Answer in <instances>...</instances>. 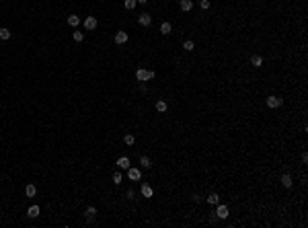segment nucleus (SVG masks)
<instances>
[{
    "label": "nucleus",
    "instance_id": "13",
    "mask_svg": "<svg viewBox=\"0 0 308 228\" xmlns=\"http://www.w3.org/2000/svg\"><path fill=\"white\" fill-rule=\"evenodd\" d=\"M279 181H281V185H284V187H292V177H290L288 173L281 175V179H279Z\"/></svg>",
    "mask_w": 308,
    "mask_h": 228
},
{
    "label": "nucleus",
    "instance_id": "18",
    "mask_svg": "<svg viewBox=\"0 0 308 228\" xmlns=\"http://www.w3.org/2000/svg\"><path fill=\"white\" fill-rule=\"evenodd\" d=\"M84 214H86V218H95V216H97V208H95V206H88Z\"/></svg>",
    "mask_w": 308,
    "mask_h": 228
},
{
    "label": "nucleus",
    "instance_id": "11",
    "mask_svg": "<svg viewBox=\"0 0 308 228\" xmlns=\"http://www.w3.org/2000/svg\"><path fill=\"white\" fill-rule=\"evenodd\" d=\"M140 191H142V195H144V197H152V187H150L148 183H144L142 187H140Z\"/></svg>",
    "mask_w": 308,
    "mask_h": 228
},
{
    "label": "nucleus",
    "instance_id": "17",
    "mask_svg": "<svg viewBox=\"0 0 308 228\" xmlns=\"http://www.w3.org/2000/svg\"><path fill=\"white\" fill-rule=\"evenodd\" d=\"M171 29H173V27H171V23H166V21L160 25V33H162V35H169V33H171Z\"/></svg>",
    "mask_w": 308,
    "mask_h": 228
},
{
    "label": "nucleus",
    "instance_id": "26",
    "mask_svg": "<svg viewBox=\"0 0 308 228\" xmlns=\"http://www.w3.org/2000/svg\"><path fill=\"white\" fill-rule=\"evenodd\" d=\"M113 181H115V185L121 183V173H113Z\"/></svg>",
    "mask_w": 308,
    "mask_h": 228
},
{
    "label": "nucleus",
    "instance_id": "24",
    "mask_svg": "<svg viewBox=\"0 0 308 228\" xmlns=\"http://www.w3.org/2000/svg\"><path fill=\"white\" fill-rule=\"evenodd\" d=\"M193 47H195V43H193V41H185V43H183V50H185V51H191Z\"/></svg>",
    "mask_w": 308,
    "mask_h": 228
},
{
    "label": "nucleus",
    "instance_id": "20",
    "mask_svg": "<svg viewBox=\"0 0 308 228\" xmlns=\"http://www.w3.org/2000/svg\"><path fill=\"white\" fill-rule=\"evenodd\" d=\"M156 111H158V113H164V111H166V101H158V103H156Z\"/></svg>",
    "mask_w": 308,
    "mask_h": 228
},
{
    "label": "nucleus",
    "instance_id": "4",
    "mask_svg": "<svg viewBox=\"0 0 308 228\" xmlns=\"http://www.w3.org/2000/svg\"><path fill=\"white\" fill-rule=\"evenodd\" d=\"M125 41H127V33H125V31H117V33H115V43L123 45Z\"/></svg>",
    "mask_w": 308,
    "mask_h": 228
},
{
    "label": "nucleus",
    "instance_id": "6",
    "mask_svg": "<svg viewBox=\"0 0 308 228\" xmlns=\"http://www.w3.org/2000/svg\"><path fill=\"white\" fill-rule=\"evenodd\" d=\"M216 216L218 218H228V206H218V210H216Z\"/></svg>",
    "mask_w": 308,
    "mask_h": 228
},
{
    "label": "nucleus",
    "instance_id": "25",
    "mask_svg": "<svg viewBox=\"0 0 308 228\" xmlns=\"http://www.w3.org/2000/svg\"><path fill=\"white\" fill-rule=\"evenodd\" d=\"M82 39H84V35L80 31H74V41H82Z\"/></svg>",
    "mask_w": 308,
    "mask_h": 228
},
{
    "label": "nucleus",
    "instance_id": "8",
    "mask_svg": "<svg viewBox=\"0 0 308 228\" xmlns=\"http://www.w3.org/2000/svg\"><path fill=\"white\" fill-rule=\"evenodd\" d=\"M138 23H140L142 27H148V25L152 23V17H150V15H140V19H138Z\"/></svg>",
    "mask_w": 308,
    "mask_h": 228
},
{
    "label": "nucleus",
    "instance_id": "19",
    "mask_svg": "<svg viewBox=\"0 0 308 228\" xmlns=\"http://www.w3.org/2000/svg\"><path fill=\"white\" fill-rule=\"evenodd\" d=\"M123 142H125L127 146H132V144L136 142V136H134V134H125V138H123Z\"/></svg>",
    "mask_w": 308,
    "mask_h": 228
},
{
    "label": "nucleus",
    "instance_id": "28",
    "mask_svg": "<svg viewBox=\"0 0 308 228\" xmlns=\"http://www.w3.org/2000/svg\"><path fill=\"white\" fill-rule=\"evenodd\" d=\"M136 2H140V4H146L148 0H136Z\"/></svg>",
    "mask_w": 308,
    "mask_h": 228
},
{
    "label": "nucleus",
    "instance_id": "23",
    "mask_svg": "<svg viewBox=\"0 0 308 228\" xmlns=\"http://www.w3.org/2000/svg\"><path fill=\"white\" fill-rule=\"evenodd\" d=\"M136 4H138L136 0H125V2H123V6H125L127 10H134V8H136Z\"/></svg>",
    "mask_w": 308,
    "mask_h": 228
},
{
    "label": "nucleus",
    "instance_id": "3",
    "mask_svg": "<svg viewBox=\"0 0 308 228\" xmlns=\"http://www.w3.org/2000/svg\"><path fill=\"white\" fill-rule=\"evenodd\" d=\"M127 177H130V181H140V177H142V173H140V169H127Z\"/></svg>",
    "mask_w": 308,
    "mask_h": 228
},
{
    "label": "nucleus",
    "instance_id": "5",
    "mask_svg": "<svg viewBox=\"0 0 308 228\" xmlns=\"http://www.w3.org/2000/svg\"><path fill=\"white\" fill-rule=\"evenodd\" d=\"M95 27H97V19H95V17H86V19H84V29L93 31Z\"/></svg>",
    "mask_w": 308,
    "mask_h": 228
},
{
    "label": "nucleus",
    "instance_id": "1",
    "mask_svg": "<svg viewBox=\"0 0 308 228\" xmlns=\"http://www.w3.org/2000/svg\"><path fill=\"white\" fill-rule=\"evenodd\" d=\"M136 78L140 80V82H146V80H152L154 78V70H144V68H140L136 72Z\"/></svg>",
    "mask_w": 308,
    "mask_h": 228
},
{
    "label": "nucleus",
    "instance_id": "14",
    "mask_svg": "<svg viewBox=\"0 0 308 228\" xmlns=\"http://www.w3.org/2000/svg\"><path fill=\"white\" fill-rule=\"evenodd\" d=\"M251 64H253L255 68H259V66H263V58H261V56H253V58H251Z\"/></svg>",
    "mask_w": 308,
    "mask_h": 228
},
{
    "label": "nucleus",
    "instance_id": "27",
    "mask_svg": "<svg viewBox=\"0 0 308 228\" xmlns=\"http://www.w3.org/2000/svg\"><path fill=\"white\" fill-rule=\"evenodd\" d=\"M199 6H201V8H210V0H201Z\"/></svg>",
    "mask_w": 308,
    "mask_h": 228
},
{
    "label": "nucleus",
    "instance_id": "22",
    "mask_svg": "<svg viewBox=\"0 0 308 228\" xmlns=\"http://www.w3.org/2000/svg\"><path fill=\"white\" fill-rule=\"evenodd\" d=\"M0 39H10V31L6 29V27H2V29H0Z\"/></svg>",
    "mask_w": 308,
    "mask_h": 228
},
{
    "label": "nucleus",
    "instance_id": "12",
    "mask_svg": "<svg viewBox=\"0 0 308 228\" xmlns=\"http://www.w3.org/2000/svg\"><path fill=\"white\" fill-rule=\"evenodd\" d=\"M25 193H27V197H33V195L37 193V187H35L33 183H31V185H27V187H25Z\"/></svg>",
    "mask_w": 308,
    "mask_h": 228
},
{
    "label": "nucleus",
    "instance_id": "21",
    "mask_svg": "<svg viewBox=\"0 0 308 228\" xmlns=\"http://www.w3.org/2000/svg\"><path fill=\"white\" fill-rule=\"evenodd\" d=\"M140 164H142V167H146V169H150V167H152V160L148 158V156H142V158H140Z\"/></svg>",
    "mask_w": 308,
    "mask_h": 228
},
{
    "label": "nucleus",
    "instance_id": "10",
    "mask_svg": "<svg viewBox=\"0 0 308 228\" xmlns=\"http://www.w3.org/2000/svg\"><path fill=\"white\" fill-rule=\"evenodd\" d=\"M27 216H29V218H37V216H39V206H31V208L27 210Z\"/></svg>",
    "mask_w": 308,
    "mask_h": 228
},
{
    "label": "nucleus",
    "instance_id": "16",
    "mask_svg": "<svg viewBox=\"0 0 308 228\" xmlns=\"http://www.w3.org/2000/svg\"><path fill=\"white\" fill-rule=\"evenodd\" d=\"M78 23H80V17H76V15H70L68 17V25L70 27H76Z\"/></svg>",
    "mask_w": 308,
    "mask_h": 228
},
{
    "label": "nucleus",
    "instance_id": "7",
    "mask_svg": "<svg viewBox=\"0 0 308 228\" xmlns=\"http://www.w3.org/2000/svg\"><path fill=\"white\" fill-rule=\"evenodd\" d=\"M117 167H119V169H130V167H132V163H130V158H127V156H121V158L117 160Z\"/></svg>",
    "mask_w": 308,
    "mask_h": 228
},
{
    "label": "nucleus",
    "instance_id": "15",
    "mask_svg": "<svg viewBox=\"0 0 308 228\" xmlns=\"http://www.w3.org/2000/svg\"><path fill=\"white\" fill-rule=\"evenodd\" d=\"M208 203H212V206H218V203H220V195H216V193L208 195Z\"/></svg>",
    "mask_w": 308,
    "mask_h": 228
},
{
    "label": "nucleus",
    "instance_id": "2",
    "mask_svg": "<svg viewBox=\"0 0 308 228\" xmlns=\"http://www.w3.org/2000/svg\"><path fill=\"white\" fill-rule=\"evenodd\" d=\"M281 103H284V101L279 99V97H267V107H271V109L281 107Z\"/></svg>",
    "mask_w": 308,
    "mask_h": 228
},
{
    "label": "nucleus",
    "instance_id": "9",
    "mask_svg": "<svg viewBox=\"0 0 308 228\" xmlns=\"http://www.w3.org/2000/svg\"><path fill=\"white\" fill-rule=\"evenodd\" d=\"M179 4H181V10H185V12H189V10L193 8V2H191V0H179Z\"/></svg>",
    "mask_w": 308,
    "mask_h": 228
}]
</instances>
